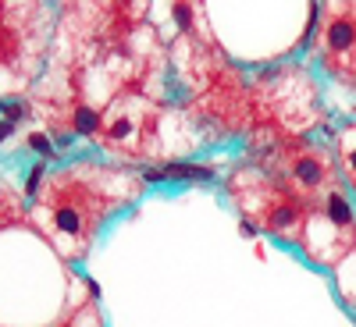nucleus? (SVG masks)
<instances>
[{
  "mask_svg": "<svg viewBox=\"0 0 356 327\" xmlns=\"http://www.w3.org/2000/svg\"><path fill=\"white\" fill-rule=\"evenodd\" d=\"M146 174L150 178H171V182L175 178H189L193 182V178H214V167H207V164H168L164 171H146Z\"/></svg>",
  "mask_w": 356,
  "mask_h": 327,
  "instance_id": "nucleus-10",
  "label": "nucleus"
},
{
  "mask_svg": "<svg viewBox=\"0 0 356 327\" xmlns=\"http://www.w3.org/2000/svg\"><path fill=\"white\" fill-rule=\"evenodd\" d=\"M335 164H339L342 185L356 192V121L342 125V132L335 139Z\"/></svg>",
  "mask_w": 356,
  "mask_h": 327,
  "instance_id": "nucleus-9",
  "label": "nucleus"
},
{
  "mask_svg": "<svg viewBox=\"0 0 356 327\" xmlns=\"http://www.w3.org/2000/svg\"><path fill=\"white\" fill-rule=\"evenodd\" d=\"M18 117H25V103H4V121H18Z\"/></svg>",
  "mask_w": 356,
  "mask_h": 327,
  "instance_id": "nucleus-13",
  "label": "nucleus"
},
{
  "mask_svg": "<svg viewBox=\"0 0 356 327\" xmlns=\"http://www.w3.org/2000/svg\"><path fill=\"white\" fill-rule=\"evenodd\" d=\"M11 132H15V125H11V121H0V139H8Z\"/></svg>",
  "mask_w": 356,
  "mask_h": 327,
  "instance_id": "nucleus-15",
  "label": "nucleus"
},
{
  "mask_svg": "<svg viewBox=\"0 0 356 327\" xmlns=\"http://www.w3.org/2000/svg\"><path fill=\"white\" fill-rule=\"evenodd\" d=\"M303 253L317 267H339L349 253H356V210L342 182L310 203Z\"/></svg>",
  "mask_w": 356,
  "mask_h": 327,
  "instance_id": "nucleus-6",
  "label": "nucleus"
},
{
  "mask_svg": "<svg viewBox=\"0 0 356 327\" xmlns=\"http://www.w3.org/2000/svg\"><path fill=\"white\" fill-rule=\"evenodd\" d=\"M193 117H196V128H203L207 135H239L250 121L257 125L250 85H243L239 78L225 68V72L196 97Z\"/></svg>",
  "mask_w": 356,
  "mask_h": 327,
  "instance_id": "nucleus-7",
  "label": "nucleus"
},
{
  "mask_svg": "<svg viewBox=\"0 0 356 327\" xmlns=\"http://www.w3.org/2000/svg\"><path fill=\"white\" fill-rule=\"evenodd\" d=\"M136 182L125 171H100L75 164L54 171L43 192H36V221L50 235V242L65 256H82L97 239L100 224L118 203L132 199Z\"/></svg>",
  "mask_w": 356,
  "mask_h": 327,
  "instance_id": "nucleus-1",
  "label": "nucleus"
},
{
  "mask_svg": "<svg viewBox=\"0 0 356 327\" xmlns=\"http://www.w3.org/2000/svg\"><path fill=\"white\" fill-rule=\"evenodd\" d=\"M225 189H228V199L235 203V210L246 217V224H257L271 239L303 249L310 203L300 192H292L278 178H271L267 171H260L253 164L235 167L228 174Z\"/></svg>",
  "mask_w": 356,
  "mask_h": 327,
  "instance_id": "nucleus-2",
  "label": "nucleus"
},
{
  "mask_svg": "<svg viewBox=\"0 0 356 327\" xmlns=\"http://www.w3.org/2000/svg\"><path fill=\"white\" fill-rule=\"evenodd\" d=\"M29 146H33V150H36V153H43V157H50V142H47V135H40V132H36V135H29Z\"/></svg>",
  "mask_w": 356,
  "mask_h": 327,
  "instance_id": "nucleus-14",
  "label": "nucleus"
},
{
  "mask_svg": "<svg viewBox=\"0 0 356 327\" xmlns=\"http://www.w3.org/2000/svg\"><path fill=\"white\" fill-rule=\"evenodd\" d=\"M257 125H275L289 135H300L317 121V82L303 68H271L250 82Z\"/></svg>",
  "mask_w": 356,
  "mask_h": 327,
  "instance_id": "nucleus-4",
  "label": "nucleus"
},
{
  "mask_svg": "<svg viewBox=\"0 0 356 327\" xmlns=\"http://www.w3.org/2000/svg\"><path fill=\"white\" fill-rule=\"evenodd\" d=\"M22 217V199L0 182V228H8V224H15Z\"/></svg>",
  "mask_w": 356,
  "mask_h": 327,
  "instance_id": "nucleus-12",
  "label": "nucleus"
},
{
  "mask_svg": "<svg viewBox=\"0 0 356 327\" xmlns=\"http://www.w3.org/2000/svg\"><path fill=\"white\" fill-rule=\"evenodd\" d=\"M72 132L75 135H93L100 132V114L93 107H75L72 110Z\"/></svg>",
  "mask_w": 356,
  "mask_h": 327,
  "instance_id": "nucleus-11",
  "label": "nucleus"
},
{
  "mask_svg": "<svg viewBox=\"0 0 356 327\" xmlns=\"http://www.w3.org/2000/svg\"><path fill=\"white\" fill-rule=\"evenodd\" d=\"M161 107L143 89H122L100 114V146L122 160H146L157 146Z\"/></svg>",
  "mask_w": 356,
  "mask_h": 327,
  "instance_id": "nucleus-5",
  "label": "nucleus"
},
{
  "mask_svg": "<svg viewBox=\"0 0 356 327\" xmlns=\"http://www.w3.org/2000/svg\"><path fill=\"white\" fill-rule=\"evenodd\" d=\"M250 153H253V167L278 178L282 185L300 192L307 203H314L317 196H324L332 185L342 182L335 153H328L324 146L307 142L300 135H289L275 125H257L253 128Z\"/></svg>",
  "mask_w": 356,
  "mask_h": 327,
  "instance_id": "nucleus-3",
  "label": "nucleus"
},
{
  "mask_svg": "<svg viewBox=\"0 0 356 327\" xmlns=\"http://www.w3.org/2000/svg\"><path fill=\"white\" fill-rule=\"evenodd\" d=\"M321 25H314L317 57L335 78L356 85V4H321Z\"/></svg>",
  "mask_w": 356,
  "mask_h": 327,
  "instance_id": "nucleus-8",
  "label": "nucleus"
},
{
  "mask_svg": "<svg viewBox=\"0 0 356 327\" xmlns=\"http://www.w3.org/2000/svg\"><path fill=\"white\" fill-rule=\"evenodd\" d=\"M346 303H349V306L356 310V288H353V292H346Z\"/></svg>",
  "mask_w": 356,
  "mask_h": 327,
  "instance_id": "nucleus-16",
  "label": "nucleus"
}]
</instances>
